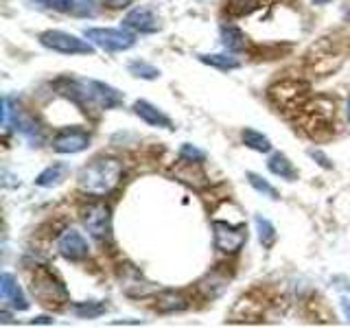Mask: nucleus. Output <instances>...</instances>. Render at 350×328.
<instances>
[{
    "label": "nucleus",
    "instance_id": "1",
    "mask_svg": "<svg viewBox=\"0 0 350 328\" xmlns=\"http://www.w3.org/2000/svg\"><path fill=\"white\" fill-rule=\"evenodd\" d=\"M120 178H123V164L116 158H96L79 171L77 184L85 195L103 197L116 189Z\"/></svg>",
    "mask_w": 350,
    "mask_h": 328
},
{
    "label": "nucleus",
    "instance_id": "2",
    "mask_svg": "<svg viewBox=\"0 0 350 328\" xmlns=\"http://www.w3.org/2000/svg\"><path fill=\"white\" fill-rule=\"evenodd\" d=\"M31 289H33V295L46 306H62L68 302V289H66L64 282L49 269L36 271Z\"/></svg>",
    "mask_w": 350,
    "mask_h": 328
},
{
    "label": "nucleus",
    "instance_id": "3",
    "mask_svg": "<svg viewBox=\"0 0 350 328\" xmlns=\"http://www.w3.org/2000/svg\"><path fill=\"white\" fill-rule=\"evenodd\" d=\"M88 42H92L94 46L103 49L107 53H123L129 51L136 44L134 33L127 29H101V27H90L83 31Z\"/></svg>",
    "mask_w": 350,
    "mask_h": 328
},
{
    "label": "nucleus",
    "instance_id": "4",
    "mask_svg": "<svg viewBox=\"0 0 350 328\" xmlns=\"http://www.w3.org/2000/svg\"><path fill=\"white\" fill-rule=\"evenodd\" d=\"M40 44L46 46L49 51L55 53H62V55H92V42L81 40L72 36V33H66V31H57V29H51V31H44L40 36Z\"/></svg>",
    "mask_w": 350,
    "mask_h": 328
},
{
    "label": "nucleus",
    "instance_id": "5",
    "mask_svg": "<svg viewBox=\"0 0 350 328\" xmlns=\"http://www.w3.org/2000/svg\"><path fill=\"white\" fill-rule=\"evenodd\" d=\"M213 238H215V247L224 254H237L239 249H243L247 243V228L241 223H228V221H213Z\"/></svg>",
    "mask_w": 350,
    "mask_h": 328
},
{
    "label": "nucleus",
    "instance_id": "6",
    "mask_svg": "<svg viewBox=\"0 0 350 328\" xmlns=\"http://www.w3.org/2000/svg\"><path fill=\"white\" fill-rule=\"evenodd\" d=\"M81 221L83 228L88 230V234L96 241H103L109 234V223H112V210H109L107 204H90L83 208L81 213Z\"/></svg>",
    "mask_w": 350,
    "mask_h": 328
},
{
    "label": "nucleus",
    "instance_id": "7",
    "mask_svg": "<svg viewBox=\"0 0 350 328\" xmlns=\"http://www.w3.org/2000/svg\"><path fill=\"white\" fill-rule=\"evenodd\" d=\"M90 147V134L81 127H64L53 138V149L57 153H79Z\"/></svg>",
    "mask_w": 350,
    "mask_h": 328
},
{
    "label": "nucleus",
    "instance_id": "8",
    "mask_svg": "<svg viewBox=\"0 0 350 328\" xmlns=\"http://www.w3.org/2000/svg\"><path fill=\"white\" fill-rule=\"evenodd\" d=\"M57 249L59 254L70 260V262H79L83 258H88L90 254V247H88V241L81 232H77V230H64L57 238Z\"/></svg>",
    "mask_w": 350,
    "mask_h": 328
},
{
    "label": "nucleus",
    "instance_id": "9",
    "mask_svg": "<svg viewBox=\"0 0 350 328\" xmlns=\"http://www.w3.org/2000/svg\"><path fill=\"white\" fill-rule=\"evenodd\" d=\"M123 27L129 31L142 33V36H151V33H158L162 25H160V18L153 14L149 7H134L123 18Z\"/></svg>",
    "mask_w": 350,
    "mask_h": 328
},
{
    "label": "nucleus",
    "instance_id": "10",
    "mask_svg": "<svg viewBox=\"0 0 350 328\" xmlns=\"http://www.w3.org/2000/svg\"><path fill=\"white\" fill-rule=\"evenodd\" d=\"M0 298H3V302L9 304L11 309H16V311H27L29 309L27 295L22 293L16 276H14V273H9V271H5L3 276H0Z\"/></svg>",
    "mask_w": 350,
    "mask_h": 328
},
{
    "label": "nucleus",
    "instance_id": "11",
    "mask_svg": "<svg viewBox=\"0 0 350 328\" xmlns=\"http://www.w3.org/2000/svg\"><path fill=\"white\" fill-rule=\"evenodd\" d=\"M134 114L151 127H162V129H173V120L162 112L160 107L151 105L149 101H136L134 103Z\"/></svg>",
    "mask_w": 350,
    "mask_h": 328
},
{
    "label": "nucleus",
    "instance_id": "12",
    "mask_svg": "<svg viewBox=\"0 0 350 328\" xmlns=\"http://www.w3.org/2000/svg\"><path fill=\"white\" fill-rule=\"evenodd\" d=\"M267 169L273 175H278L280 180H287V182L298 180V169L293 167V162L284 156V153H273V156L269 158V162H267Z\"/></svg>",
    "mask_w": 350,
    "mask_h": 328
},
{
    "label": "nucleus",
    "instance_id": "13",
    "mask_svg": "<svg viewBox=\"0 0 350 328\" xmlns=\"http://www.w3.org/2000/svg\"><path fill=\"white\" fill-rule=\"evenodd\" d=\"M66 175H68V164L64 162H55L51 167L44 169L38 178H36V184L42 186V189H53V186H57L66 180Z\"/></svg>",
    "mask_w": 350,
    "mask_h": 328
},
{
    "label": "nucleus",
    "instance_id": "14",
    "mask_svg": "<svg viewBox=\"0 0 350 328\" xmlns=\"http://www.w3.org/2000/svg\"><path fill=\"white\" fill-rule=\"evenodd\" d=\"M221 44L230 53H241V51H245V46H247V38L239 27L224 25L221 27Z\"/></svg>",
    "mask_w": 350,
    "mask_h": 328
},
{
    "label": "nucleus",
    "instance_id": "15",
    "mask_svg": "<svg viewBox=\"0 0 350 328\" xmlns=\"http://www.w3.org/2000/svg\"><path fill=\"white\" fill-rule=\"evenodd\" d=\"M107 304L98 302V300H88V302H77L72 304V313L79 317V320H96V317L105 315Z\"/></svg>",
    "mask_w": 350,
    "mask_h": 328
},
{
    "label": "nucleus",
    "instance_id": "16",
    "mask_svg": "<svg viewBox=\"0 0 350 328\" xmlns=\"http://www.w3.org/2000/svg\"><path fill=\"white\" fill-rule=\"evenodd\" d=\"M189 302L182 293H175V291H164L160 298H158V311L160 313H178L184 311Z\"/></svg>",
    "mask_w": 350,
    "mask_h": 328
},
{
    "label": "nucleus",
    "instance_id": "17",
    "mask_svg": "<svg viewBox=\"0 0 350 328\" xmlns=\"http://www.w3.org/2000/svg\"><path fill=\"white\" fill-rule=\"evenodd\" d=\"M241 138H243V145L247 149H252V151H258V153H269L271 151V140L265 134L256 131V129H243Z\"/></svg>",
    "mask_w": 350,
    "mask_h": 328
},
{
    "label": "nucleus",
    "instance_id": "18",
    "mask_svg": "<svg viewBox=\"0 0 350 328\" xmlns=\"http://www.w3.org/2000/svg\"><path fill=\"white\" fill-rule=\"evenodd\" d=\"M197 57H200L202 64L211 66V68H217V70H224V72L237 70L241 66L239 59H234L232 55H197Z\"/></svg>",
    "mask_w": 350,
    "mask_h": 328
},
{
    "label": "nucleus",
    "instance_id": "19",
    "mask_svg": "<svg viewBox=\"0 0 350 328\" xmlns=\"http://www.w3.org/2000/svg\"><path fill=\"white\" fill-rule=\"evenodd\" d=\"M254 223H256V230H258V241H260V245L262 247H271L273 243H276V228H273V223L269 221V219H265V217H256L254 219Z\"/></svg>",
    "mask_w": 350,
    "mask_h": 328
},
{
    "label": "nucleus",
    "instance_id": "20",
    "mask_svg": "<svg viewBox=\"0 0 350 328\" xmlns=\"http://www.w3.org/2000/svg\"><path fill=\"white\" fill-rule=\"evenodd\" d=\"M247 182H250V186L254 189L256 193H260V195H265V197H269V200H278V191L273 189V186L267 182V180H262L260 175H256V173H247Z\"/></svg>",
    "mask_w": 350,
    "mask_h": 328
},
{
    "label": "nucleus",
    "instance_id": "21",
    "mask_svg": "<svg viewBox=\"0 0 350 328\" xmlns=\"http://www.w3.org/2000/svg\"><path fill=\"white\" fill-rule=\"evenodd\" d=\"M129 72L134 77H138V79H147V81H153L160 77V70L156 68V66H151L147 62H140V59L129 64Z\"/></svg>",
    "mask_w": 350,
    "mask_h": 328
},
{
    "label": "nucleus",
    "instance_id": "22",
    "mask_svg": "<svg viewBox=\"0 0 350 328\" xmlns=\"http://www.w3.org/2000/svg\"><path fill=\"white\" fill-rule=\"evenodd\" d=\"M258 7V0H228L226 11L230 16H247Z\"/></svg>",
    "mask_w": 350,
    "mask_h": 328
},
{
    "label": "nucleus",
    "instance_id": "23",
    "mask_svg": "<svg viewBox=\"0 0 350 328\" xmlns=\"http://www.w3.org/2000/svg\"><path fill=\"white\" fill-rule=\"evenodd\" d=\"M180 160L182 162H193V164H202L204 160H206V153L202 151V149H197V147H193V145H182V149H180Z\"/></svg>",
    "mask_w": 350,
    "mask_h": 328
},
{
    "label": "nucleus",
    "instance_id": "24",
    "mask_svg": "<svg viewBox=\"0 0 350 328\" xmlns=\"http://www.w3.org/2000/svg\"><path fill=\"white\" fill-rule=\"evenodd\" d=\"M44 7L55 9V11H62V14H72V5L75 0H40Z\"/></svg>",
    "mask_w": 350,
    "mask_h": 328
},
{
    "label": "nucleus",
    "instance_id": "25",
    "mask_svg": "<svg viewBox=\"0 0 350 328\" xmlns=\"http://www.w3.org/2000/svg\"><path fill=\"white\" fill-rule=\"evenodd\" d=\"M72 14L75 16H92L94 14V0H75Z\"/></svg>",
    "mask_w": 350,
    "mask_h": 328
},
{
    "label": "nucleus",
    "instance_id": "26",
    "mask_svg": "<svg viewBox=\"0 0 350 328\" xmlns=\"http://www.w3.org/2000/svg\"><path fill=\"white\" fill-rule=\"evenodd\" d=\"M309 156L313 158V160H317V164H320L322 169H333V164H331V160H328L324 153L320 151V149H311L309 151Z\"/></svg>",
    "mask_w": 350,
    "mask_h": 328
},
{
    "label": "nucleus",
    "instance_id": "27",
    "mask_svg": "<svg viewBox=\"0 0 350 328\" xmlns=\"http://www.w3.org/2000/svg\"><path fill=\"white\" fill-rule=\"evenodd\" d=\"M103 3L109 7V9H125L131 5V0H103Z\"/></svg>",
    "mask_w": 350,
    "mask_h": 328
},
{
    "label": "nucleus",
    "instance_id": "28",
    "mask_svg": "<svg viewBox=\"0 0 350 328\" xmlns=\"http://www.w3.org/2000/svg\"><path fill=\"white\" fill-rule=\"evenodd\" d=\"M342 309H344L346 320L350 322V300H348V298H342Z\"/></svg>",
    "mask_w": 350,
    "mask_h": 328
},
{
    "label": "nucleus",
    "instance_id": "29",
    "mask_svg": "<svg viewBox=\"0 0 350 328\" xmlns=\"http://www.w3.org/2000/svg\"><path fill=\"white\" fill-rule=\"evenodd\" d=\"M31 324H53L51 317H36V320H31Z\"/></svg>",
    "mask_w": 350,
    "mask_h": 328
},
{
    "label": "nucleus",
    "instance_id": "30",
    "mask_svg": "<svg viewBox=\"0 0 350 328\" xmlns=\"http://www.w3.org/2000/svg\"><path fill=\"white\" fill-rule=\"evenodd\" d=\"M315 5H326V3H331V0H313Z\"/></svg>",
    "mask_w": 350,
    "mask_h": 328
},
{
    "label": "nucleus",
    "instance_id": "31",
    "mask_svg": "<svg viewBox=\"0 0 350 328\" xmlns=\"http://www.w3.org/2000/svg\"><path fill=\"white\" fill-rule=\"evenodd\" d=\"M346 114H348V120H350V96H348V107H346Z\"/></svg>",
    "mask_w": 350,
    "mask_h": 328
}]
</instances>
